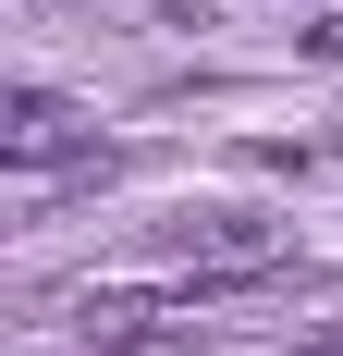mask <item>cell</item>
<instances>
[{
    "instance_id": "cell-3",
    "label": "cell",
    "mask_w": 343,
    "mask_h": 356,
    "mask_svg": "<svg viewBox=\"0 0 343 356\" xmlns=\"http://www.w3.org/2000/svg\"><path fill=\"white\" fill-rule=\"evenodd\" d=\"M74 320H86V344H99V356H135V344H172L184 307H172V295H86Z\"/></svg>"
},
{
    "instance_id": "cell-2",
    "label": "cell",
    "mask_w": 343,
    "mask_h": 356,
    "mask_svg": "<svg viewBox=\"0 0 343 356\" xmlns=\"http://www.w3.org/2000/svg\"><path fill=\"white\" fill-rule=\"evenodd\" d=\"M0 136H12V160H99V136H86V123H74L62 99H49V86H12V111H0Z\"/></svg>"
},
{
    "instance_id": "cell-4",
    "label": "cell",
    "mask_w": 343,
    "mask_h": 356,
    "mask_svg": "<svg viewBox=\"0 0 343 356\" xmlns=\"http://www.w3.org/2000/svg\"><path fill=\"white\" fill-rule=\"evenodd\" d=\"M319 356H343V344H319Z\"/></svg>"
},
{
    "instance_id": "cell-1",
    "label": "cell",
    "mask_w": 343,
    "mask_h": 356,
    "mask_svg": "<svg viewBox=\"0 0 343 356\" xmlns=\"http://www.w3.org/2000/svg\"><path fill=\"white\" fill-rule=\"evenodd\" d=\"M294 258V221H258V209H208L184 221V270H221V283H258Z\"/></svg>"
}]
</instances>
